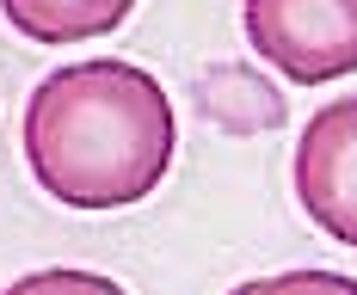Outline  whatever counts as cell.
<instances>
[{
    "label": "cell",
    "mask_w": 357,
    "mask_h": 295,
    "mask_svg": "<svg viewBox=\"0 0 357 295\" xmlns=\"http://www.w3.org/2000/svg\"><path fill=\"white\" fill-rule=\"evenodd\" d=\"M19 148L37 191L62 209L105 216L142 203L167 179L178 117L167 86L123 56H86L50 68L25 99Z\"/></svg>",
    "instance_id": "obj_1"
},
{
    "label": "cell",
    "mask_w": 357,
    "mask_h": 295,
    "mask_svg": "<svg viewBox=\"0 0 357 295\" xmlns=\"http://www.w3.org/2000/svg\"><path fill=\"white\" fill-rule=\"evenodd\" d=\"M247 49L296 86L357 74V0H241Z\"/></svg>",
    "instance_id": "obj_2"
},
{
    "label": "cell",
    "mask_w": 357,
    "mask_h": 295,
    "mask_svg": "<svg viewBox=\"0 0 357 295\" xmlns=\"http://www.w3.org/2000/svg\"><path fill=\"white\" fill-rule=\"evenodd\" d=\"M289 184H296L302 216L357 253V93L326 99L302 123L296 154H289Z\"/></svg>",
    "instance_id": "obj_3"
},
{
    "label": "cell",
    "mask_w": 357,
    "mask_h": 295,
    "mask_svg": "<svg viewBox=\"0 0 357 295\" xmlns=\"http://www.w3.org/2000/svg\"><path fill=\"white\" fill-rule=\"evenodd\" d=\"M136 13V0H0V19L31 43L68 49V43H99Z\"/></svg>",
    "instance_id": "obj_4"
},
{
    "label": "cell",
    "mask_w": 357,
    "mask_h": 295,
    "mask_svg": "<svg viewBox=\"0 0 357 295\" xmlns=\"http://www.w3.org/2000/svg\"><path fill=\"white\" fill-rule=\"evenodd\" d=\"M13 289L25 295V289H117L105 271H62V264H50V271H25Z\"/></svg>",
    "instance_id": "obj_5"
},
{
    "label": "cell",
    "mask_w": 357,
    "mask_h": 295,
    "mask_svg": "<svg viewBox=\"0 0 357 295\" xmlns=\"http://www.w3.org/2000/svg\"><path fill=\"white\" fill-rule=\"evenodd\" d=\"M296 283H302V289L314 283V289H345V295H357V277H345V271H278V277H259L252 289H296Z\"/></svg>",
    "instance_id": "obj_6"
}]
</instances>
